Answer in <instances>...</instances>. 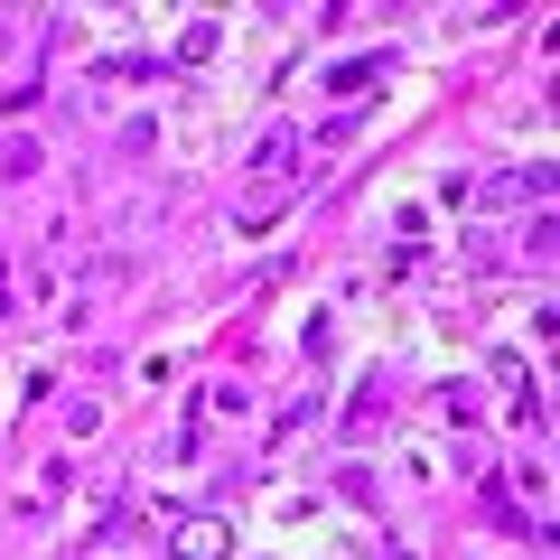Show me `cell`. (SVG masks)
Returning <instances> with one entry per match:
<instances>
[{
  "instance_id": "7a4b0ae2",
  "label": "cell",
  "mask_w": 560,
  "mask_h": 560,
  "mask_svg": "<svg viewBox=\"0 0 560 560\" xmlns=\"http://www.w3.org/2000/svg\"><path fill=\"white\" fill-rule=\"evenodd\" d=\"M168 560H234V523L224 514H178L168 523Z\"/></svg>"
},
{
  "instance_id": "8992f818",
  "label": "cell",
  "mask_w": 560,
  "mask_h": 560,
  "mask_svg": "<svg viewBox=\"0 0 560 560\" xmlns=\"http://www.w3.org/2000/svg\"><path fill=\"white\" fill-rule=\"evenodd\" d=\"M0 168H10V178H28V168H38V140L10 131V140H0Z\"/></svg>"
},
{
  "instance_id": "5b68a950",
  "label": "cell",
  "mask_w": 560,
  "mask_h": 560,
  "mask_svg": "<svg viewBox=\"0 0 560 560\" xmlns=\"http://www.w3.org/2000/svg\"><path fill=\"white\" fill-rule=\"evenodd\" d=\"M374 75H383V57H346V66H327V94H364Z\"/></svg>"
},
{
  "instance_id": "3957f363",
  "label": "cell",
  "mask_w": 560,
  "mask_h": 560,
  "mask_svg": "<svg viewBox=\"0 0 560 560\" xmlns=\"http://www.w3.org/2000/svg\"><path fill=\"white\" fill-rule=\"evenodd\" d=\"M495 383H504V401H514V420H541V383L523 374V355H504V346H495Z\"/></svg>"
},
{
  "instance_id": "277c9868",
  "label": "cell",
  "mask_w": 560,
  "mask_h": 560,
  "mask_svg": "<svg viewBox=\"0 0 560 560\" xmlns=\"http://www.w3.org/2000/svg\"><path fill=\"white\" fill-rule=\"evenodd\" d=\"M430 420H440V430H467V420H477V383H440V393H430Z\"/></svg>"
},
{
  "instance_id": "6da1fadb",
  "label": "cell",
  "mask_w": 560,
  "mask_h": 560,
  "mask_svg": "<svg viewBox=\"0 0 560 560\" xmlns=\"http://www.w3.org/2000/svg\"><path fill=\"white\" fill-rule=\"evenodd\" d=\"M290 168H300V121H280V131L253 150V178H243V206H234V224H243V234L280 224V206H290Z\"/></svg>"
},
{
  "instance_id": "52a82bcc",
  "label": "cell",
  "mask_w": 560,
  "mask_h": 560,
  "mask_svg": "<svg viewBox=\"0 0 560 560\" xmlns=\"http://www.w3.org/2000/svg\"><path fill=\"white\" fill-rule=\"evenodd\" d=\"M533 560H541V551H533Z\"/></svg>"
}]
</instances>
